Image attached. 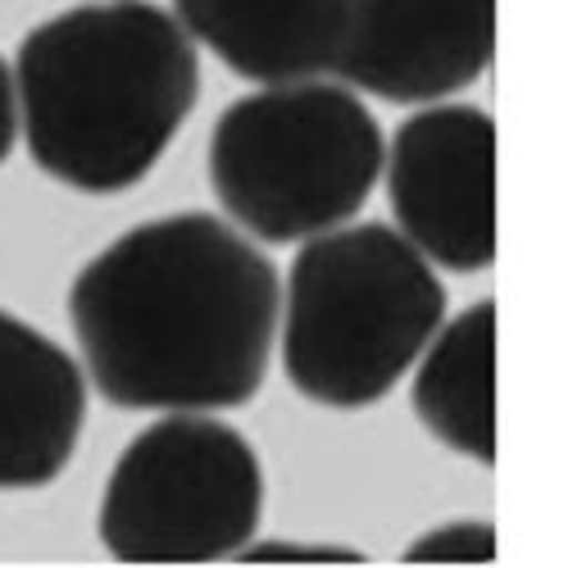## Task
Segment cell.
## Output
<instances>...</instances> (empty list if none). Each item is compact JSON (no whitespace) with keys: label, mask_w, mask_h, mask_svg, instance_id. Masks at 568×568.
I'll list each match as a JSON object with an SVG mask.
<instances>
[{"label":"cell","mask_w":568,"mask_h":568,"mask_svg":"<svg viewBox=\"0 0 568 568\" xmlns=\"http://www.w3.org/2000/svg\"><path fill=\"white\" fill-rule=\"evenodd\" d=\"M277 318L292 387L327 409H364L446 323V287L396 227L351 223L296 251Z\"/></svg>","instance_id":"3957f363"},{"label":"cell","mask_w":568,"mask_h":568,"mask_svg":"<svg viewBox=\"0 0 568 568\" xmlns=\"http://www.w3.org/2000/svg\"><path fill=\"white\" fill-rule=\"evenodd\" d=\"M232 559H246V564H282V559H333V564H351V559H364L359 550L351 546H301V541H260V546H242Z\"/></svg>","instance_id":"7c38bea8"},{"label":"cell","mask_w":568,"mask_h":568,"mask_svg":"<svg viewBox=\"0 0 568 568\" xmlns=\"http://www.w3.org/2000/svg\"><path fill=\"white\" fill-rule=\"evenodd\" d=\"M178 23L251 82H305L333 73L346 0H173Z\"/></svg>","instance_id":"9c48e42d"},{"label":"cell","mask_w":568,"mask_h":568,"mask_svg":"<svg viewBox=\"0 0 568 568\" xmlns=\"http://www.w3.org/2000/svg\"><path fill=\"white\" fill-rule=\"evenodd\" d=\"M414 414L442 446L496 464V301H473L418 355Z\"/></svg>","instance_id":"30bf717a"},{"label":"cell","mask_w":568,"mask_h":568,"mask_svg":"<svg viewBox=\"0 0 568 568\" xmlns=\"http://www.w3.org/2000/svg\"><path fill=\"white\" fill-rule=\"evenodd\" d=\"M87 423V377L78 359L0 310V491L55 483Z\"/></svg>","instance_id":"ba28073f"},{"label":"cell","mask_w":568,"mask_h":568,"mask_svg":"<svg viewBox=\"0 0 568 568\" xmlns=\"http://www.w3.org/2000/svg\"><path fill=\"white\" fill-rule=\"evenodd\" d=\"M277 314L268 255L201 210L128 227L69 287L87 373L119 409L210 414L255 400Z\"/></svg>","instance_id":"6da1fadb"},{"label":"cell","mask_w":568,"mask_h":568,"mask_svg":"<svg viewBox=\"0 0 568 568\" xmlns=\"http://www.w3.org/2000/svg\"><path fill=\"white\" fill-rule=\"evenodd\" d=\"M264 514V468L232 423L178 409L119 455L97 532L123 564L232 559Z\"/></svg>","instance_id":"5b68a950"},{"label":"cell","mask_w":568,"mask_h":568,"mask_svg":"<svg viewBox=\"0 0 568 568\" xmlns=\"http://www.w3.org/2000/svg\"><path fill=\"white\" fill-rule=\"evenodd\" d=\"M405 559H464V564H487L496 559V528L483 524V518H459V524H442L433 532H423Z\"/></svg>","instance_id":"8fae6325"},{"label":"cell","mask_w":568,"mask_h":568,"mask_svg":"<svg viewBox=\"0 0 568 568\" xmlns=\"http://www.w3.org/2000/svg\"><path fill=\"white\" fill-rule=\"evenodd\" d=\"M387 196L400 236L450 273L496 260V123L478 105L409 114L387 151Z\"/></svg>","instance_id":"8992f818"},{"label":"cell","mask_w":568,"mask_h":568,"mask_svg":"<svg viewBox=\"0 0 568 568\" xmlns=\"http://www.w3.org/2000/svg\"><path fill=\"white\" fill-rule=\"evenodd\" d=\"M496 51V0H346L333 73L392 105L473 87Z\"/></svg>","instance_id":"52a82bcc"},{"label":"cell","mask_w":568,"mask_h":568,"mask_svg":"<svg viewBox=\"0 0 568 568\" xmlns=\"http://www.w3.org/2000/svg\"><path fill=\"white\" fill-rule=\"evenodd\" d=\"M19 128L41 173L87 196L146 178L196 110L201 60L151 0L78 6L37 23L14 60Z\"/></svg>","instance_id":"7a4b0ae2"},{"label":"cell","mask_w":568,"mask_h":568,"mask_svg":"<svg viewBox=\"0 0 568 568\" xmlns=\"http://www.w3.org/2000/svg\"><path fill=\"white\" fill-rule=\"evenodd\" d=\"M387 146L368 105L342 82H273L232 101L210 132V186L227 219L268 246L351 223Z\"/></svg>","instance_id":"277c9868"},{"label":"cell","mask_w":568,"mask_h":568,"mask_svg":"<svg viewBox=\"0 0 568 568\" xmlns=\"http://www.w3.org/2000/svg\"><path fill=\"white\" fill-rule=\"evenodd\" d=\"M14 141H19V87H14V69L0 55V164L10 160Z\"/></svg>","instance_id":"4fadbf2b"}]
</instances>
